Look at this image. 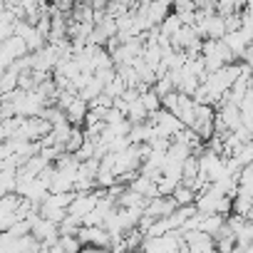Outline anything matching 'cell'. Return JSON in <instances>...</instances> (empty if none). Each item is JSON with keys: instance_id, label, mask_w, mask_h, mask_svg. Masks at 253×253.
<instances>
[{"instance_id": "cell-10", "label": "cell", "mask_w": 253, "mask_h": 253, "mask_svg": "<svg viewBox=\"0 0 253 253\" xmlns=\"http://www.w3.org/2000/svg\"><path fill=\"white\" fill-rule=\"evenodd\" d=\"M142 104L147 107V112H149V114H157L159 109H164V107H162V97H159L154 89H149V92L142 97Z\"/></svg>"}, {"instance_id": "cell-4", "label": "cell", "mask_w": 253, "mask_h": 253, "mask_svg": "<svg viewBox=\"0 0 253 253\" xmlns=\"http://www.w3.org/2000/svg\"><path fill=\"white\" fill-rule=\"evenodd\" d=\"M226 226V216H218V213H211V216H206L204 213V223H201V231L206 233V236H211V238H216L218 233H221V228Z\"/></svg>"}, {"instance_id": "cell-8", "label": "cell", "mask_w": 253, "mask_h": 253, "mask_svg": "<svg viewBox=\"0 0 253 253\" xmlns=\"http://www.w3.org/2000/svg\"><path fill=\"white\" fill-rule=\"evenodd\" d=\"M84 142H87V132L80 129V126H75L72 137H70V142H67V147H65V152H67V154H77V152L84 147Z\"/></svg>"}, {"instance_id": "cell-11", "label": "cell", "mask_w": 253, "mask_h": 253, "mask_svg": "<svg viewBox=\"0 0 253 253\" xmlns=\"http://www.w3.org/2000/svg\"><path fill=\"white\" fill-rule=\"evenodd\" d=\"M60 246L67 251V253H82V243H80V238H72V236H60Z\"/></svg>"}, {"instance_id": "cell-2", "label": "cell", "mask_w": 253, "mask_h": 253, "mask_svg": "<svg viewBox=\"0 0 253 253\" xmlns=\"http://www.w3.org/2000/svg\"><path fill=\"white\" fill-rule=\"evenodd\" d=\"M87 114H89V102H84L82 97H77L75 102H72V107L67 109V122L72 124V126H84V122H87Z\"/></svg>"}, {"instance_id": "cell-5", "label": "cell", "mask_w": 253, "mask_h": 253, "mask_svg": "<svg viewBox=\"0 0 253 253\" xmlns=\"http://www.w3.org/2000/svg\"><path fill=\"white\" fill-rule=\"evenodd\" d=\"M149 117H152V114L147 112V107L142 104V99L134 102V104H129V112H126V122H132V124L137 126V124H147Z\"/></svg>"}, {"instance_id": "cell-3", "label": "cell", "mask_w": 253, "mask_h": 253, "mask_svg": "<svg viewBox=\"0 0 253 253\" xmlns=\"http://www.w3.org/2000/svg\"><path fill=\"white\" fill-rule=\"evenodd\" d=\"M171 8H174V5H169L167 0H162V3H152V8H149V23L157 25V28H162L164 20L171 15V13H169Z\"/></svg>"}, {"instance_id": "cell-15", "label": "cell", "mask_w": 253, "mask_h": 253, "mask_svg": "<svg viewBox=\"0 0 253 253\" xmlns=\"http://www.w3.org/2000/svg\"><path fill=\"white\" fill-rule=\"evenodd\" d=\"M139 253H144V251H139Z\"/></svg>"}, {"instance_id": "cell-6", "label": "cell", "mask_w": 253, "mask_h": 253, "mask_svg": "<svg viewBox=\"0 0 253 253\" xmlns=\"http://www.w3.org/2000/svg\"><path fill=\"white\" fill-rule=\"evenodd\" d=\"M18 80H20V72L15 67L5 70L3 77H0V92H3V94H13L18 89Z\"/></svg>"}, {"instance_id": "cell-1", "label": "cell", "mask_w": 253, "mask_h": 253, "mask_svg": "<svg viewBox=\"0 0 253 253\" xmlns=\"http://www.w3.org/2000/svg\"><path fill=\"white\" fill-rule=\"evenodd\" d=\"M30 55V50H28V42L23 40V38H10V40H5V42H0V70H10L18 60H23V57H28Z\"/></svg>"}, {"instance_id": "cell-9", "label": "cell", "mask_w": 253, "mask_h": 253, "mask_svg": "<svg viewBox=\"0 0 253 253\" xmlns=\"http://www.w3.org/2000/svg\"><path fill=\"white\" fill-rule=\"evenodd\" d=\"M181 28H184V25H181V18H179L176 13H171V15L164 20V25H162V35L171 40V38H174V35H176Z\"/></svg>"}, {"instance_id": "cell-14", "label": "cell", "mask_w": 253, "mask_h": 253, "mask_svg": "<svg viewBox=\"0 0 253 253\" xmlns=\"http://www.w3.org/2000/svg\"><path fill=\"white\" fill-rule=\"evenodd\" d=\"M241 251H243V248H241ZM243 253H253V246H248V248H246Z\"/></svg>"}, {"instance_id": "cell-7", "label": "cell", "mask_w": 253, "mask_h": 253, "mask_svg": "<svg viewBox=\"0 0 253 253\" xmlns=\"http://www.w3.org/2000/svg\"><path fill=\"white\" fill-rule=\"evenodd\" d=\"M196 199H199V194H196L194 189L184 186V184L174 191V201H176V206H179V209H181V206H194V204H196Z\"/></svg>"}, {"instance_id": "cell-13", "label": "cell", "mask_w": 253, "mask_h": 253, "mask_svg": "<svg viewBox=\"0 0 253 253\" xmlns=\"http://www.w3.org/2000/svg\"><path fill=\"white\" fill-rule=\"evenodd\" d=\"M243 65H248V67L253 70V52H248V55L243 57Z\"/></svg>"}, {"instance_id": "cell-12", "label": "cell", "mask_w": 253, "mask_h": 253, "mask_svg": "<svg viewBox=\"0 0 253 253\" xmlns=\"http://www.w3.org/2000/svg\"><path fill=\"white\" fill-rule=\"evenodd\" d=\"M196 3H189V0H176L174 3V13L176 15H186V13H196Z\"/></svg>"}]
</instances>
